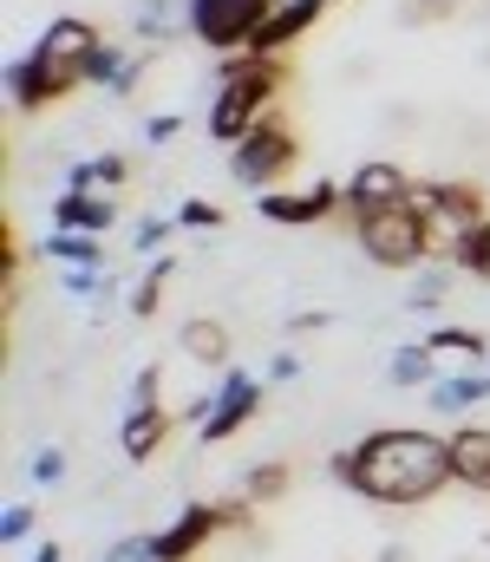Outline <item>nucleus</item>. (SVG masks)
<instances>
[{"instance_id":"nucleus-6","label":"nucleus","mask_w":490,"mask_h":562,"mask_svg":"<svg viewBox=\"0 0 490 562\" xmlns=\"http://www.w3.org/2000/svg\"><path fill=\"white\" fill-rule=\"evenodd\" d=\"M295 157H301L295 125H288L282 112H262V119L249 125V138L229 150V177L249 183V190H269V183H282V177L295 170Z\"/></svg>"},{"instance_id":"nucleus-10","label":"nucleus","mask_w":490,"mask_h":562,"mask_svg":"<svg viewBox=\"0 0 490 562\" xmlns=\"http://www.w3.org/2000/svg\"><path fill=\"white\" fill-rule=\"evenodd\" d=\"M216 530H229V524H223V504H190V510H176V524L151 537V543H158V562H190Z\"/></svg>"},{"instance_id":"nucleus-12","label":"nucleus","mask_w":490,"mask_h":562,"mask_svg":"<svg viewBox=\"0 0 490 562\" xmlns=\"http://www.w3.org/2000/svg\"><path fill=\"white\" fill-rule=\"evenodd\" d=\"M118 223V196H99V190H59L53 196V229H92L105 236Z\"/></svg>"},{"instance_id":"nucleus-34","label":"nucleus","mask_w":490,"mask_h":562,"mask_svg":"<svg viewBox=\"0 0 490 562\" xmlns=\"http://www.w3.org/2000/svg\"><path fill=\"white\" fill-rule=\"evenodd\" d=\"M176 132H183V119H151V125H145V138H151V144L176 138Z\"/></svg>"},{"instance_id":"nucleus-28","label":"nucleus","mask_w":490,"mask_h":562,"mask_svg":"<svg viewBox=\"0 0 490 562\" xmlns=\"http://www.w3.org/2000/svg\"><path fill=\"white\" fill-rule=\"evenodd\" d=\"M176 223H183V229H223V210L203 203V196H190V203H176Z\"/></svg>"},{"instance_id":"nucleus-35","label":"nucleus","mask_w":490,"mask_h":562,"mask_svg":"<svg viewBox=\"0 0 490 562\" xmlns=\"http://www.w3.org/2000/svg\"><path fill=\"white\" fill-rule=\"evenodd\" d=\"M301 373V360L295 353H275V367H269V380H295Z\"/></svg>"},{"instance_id":"nucleus-29","label":"nucleus","mask_w":490,"mask_h":562,"mask_svg":"<svg viewBox=\"0 0 490 562\" xmlns=\"http://www.w3.org/2000/svg\"><path fill=\"white\" fill-rule=\"evenodd\" d=\"M105 562H158V543H151V537H118V543L105 550Z\"/></svg>"},{"instance_id":"nucleus-25","label":"nucleus","mask_w":490,"mask_h":562,"mask_svg":"<svg viewBox=\"0 0 490 562\" xmlns=\"http://www.w3.org/2000/svg\"><path fill=\"white\" fill-rule=\"evenodd\" d=\"M452 262H458V269H471L478 281H490V216H485V229H478V236H465V243H458V256H452Z\"/></svg>"},{"instance_id":"nucleus-21","label":"nucleus","mask_w":490,"mask_h":562,"mask_svg":"<svg viewBox=\"0 0 490 562\" xmlns=\"http://www.w3.org/2000/svg\"><path fill=\"white\" fill-rule=\"evenodd\" d=\"M432 367H438L432 347H399V353L386 360V380H392V386H432Z\"/></svg>"},{"instance_id":"nucleus-4","label":"nucleus","mask_w":490,"mask_h":562,"mask_svg":"<svg viewBox=\"0 0 490 562\" xmlns=\"http://www.w3.org/2000/svg\"><path fill=\"white\" fill-rule=\"evenodd\" d=\"M353 236H360V249H366L379 269H406V276H419V269L438 256V249H432V229H425V216H419L412 203H392V210L360 216Z\"/></svg>"},{"instance_id":"nucleus-31","label":"nucleus","mask_w":490,"mask_h":562,"mask_svg":"<svg viewBox=\"0 0 490 562\" xmlns=\"http://www.w3.org/2000/svg\"><path fill=\"white\" fill-rule=\"evenodd\" d=\"M158 386H163V373L158 367H145V373L132 380V406H158Z\"/></svg>"},{"instance_id":"nucleus-36","label":"nucleus","mask_w":490,"mask_h":562,"mask_svg":"<svg viewBox=\"0 0 490 562\" xmlns=\"http://www.w3.org/2000/svg\"><path fill=\"white\" fill-rule=\"evenodd\" d=\"M26 562H66V550H59L53 537H39V543H33V557H26Z\"/></svg>"},{"instance_id":"nucleus-20","label":"nucleus","mask_w":490,"mask_h":562,"mask_svg":"<svg viewBox=\"0 0 490 562\" xmlns=\"http://www.w3.org/2000/svg\"><path fill=\"white\" fill-rule=\"evenodd\" d=\"M438 360H458V367H471V360H485V334L478 327H438L432 340H425Z\"/></svg>"},{"instance_id":"nucleus-18","label":"nucleus","mask_w":490,"mask_h":562,"mask_svg":"<svg viewBox=\"0 0 490 562\" xmlns=\"http://www.w3.org/2000/svg\"><path fill=\"white\" fill-rule=\"evenodd\" d=\"M490 400V373H458V380H432V413H445V419H458L465 406H478Z\"/></svg>"},{"instance_id":"nucleus-3","label":"nucleus","mask_w":490,"mask_h":562,"mask_svg":"<svg viewBox=\"0 0 490 562\" xmlns=\"http://www.w3.org/2000/svg\"><path fill=\"white\" fill-rule=\"evenodd\" d=\"M288 86V59L282 53H229L223 59V92L209 105V138L242 144L249 125L269 112V99Z\"/></svg>"},{"instance_id":"nucleus-30","label":"nucleus","mask_w":490,"mask_h":562,"mask_svg":"<svg viewBox=\"0 0 490 562\" xmlns=\"http://www.w3.org/2000/svg\"><path fill=\"white\" fill-rule=\"evenodd\" d=\"M0 537H7V543H26V537H33V504H7Z\"/></svg>"},{"instance_id":"nucleus-23","label":"nucleus","mask_w":490,"mask_h":562,"mask_svg":"<svg viewBox=\"0 0 490 562\" xmlns=\"http://www.w3.org/2000/svg\"><path fill=\"white\" fill-rule=\"evenodd\" d=\"M125 72H132V53H125L118 40H105V46L92 53V66H86V79H92V86H118Z\"/></svg>"},{"instance_id":"nucleus-17","label":"nucleus","mask_w":490,"mask_h":562,"mask_svg":"<svg viewBox=\"0 0 490 562\" xmlns=\"http://www.w3.org/2000/svg\"><path fill=\"white\" fill-rule=\"evenodd\" d=\"M132 183V164L118 157V150H105V157H79L72 170H66V190H125Z\"/></svg>"},{"instance_id":"nucleus-32","label":"nucleus","mask_w":490,"mask_h":562,"mask_svg":"<svg viewBox=\"0 0 490 562\" xmlns=\"http://www.w3.org/2000/svg\"><path fill=\"white\" fill-rule=\"evenodd\" d=\"M163 236H170V223H158V216H151V223H138V236H132V243L151 256V249H163Z\"/></svg>"},{"instance_id":"nucleus-37","label":"nucleus","mask_w":490,"mask_h":562,"mask_svg":"<svg viewBox=\"0 0 490 562\" xmlns=\"http://www.w3.org/2000/svg\"><path fill=\"white\" fill-rule=\"evenodd\" d=\"M379 562H406V550H386V557H379Z\"/></svg>"},{"instance_id":"nucleus-2","label":"nucleus","mask_w":490,"mask_h":562,"mask_svg":"<svg viewBox=\"0 0 490 562\" xmlns=\"http://www.w3.org/2000/svg\"><path fill=\"white\" fill-rule=\"evenodd\" d=\"M99 46H105V33H99L92 20L59 13V20L39 33V46H33L26 59H13V66H7L13 112H39V105H53V99L79 92V86H86V66H92V53H99Z\"/></svg>"},{"instance_id":"nucleus-9","label":"nucleus","mask_w":490,"mask_h":562,"mask_svg":"<svg viewBox=\"0 0 490 562\" xmlns=\"http://www.w3.org/2000/svg\"><path fill=\"white\" fill-rule=\"evenodd\" d=\"M255 406H262V380H255V373H223V386H216V413L203 419V445L236 438L242 425L255 419Z\"/></svg>"},{"instance_id":"nucleus-14","label":"nucleus","mask_w":490,"mask_h":562,"mask_svg":"<svg viewBox=\"0 0 490 562\" xmlns=\"http://www.w3.org/2000/svg\"><path fill=\"white\" fill-rule=\"evenodd\" d=\"M321 7H327V0H282V7H275V20L255 33V46H249V53H288V46L321 20Z\"/></svg>"},{"instance_id":"nucleus-19","label":"nucleus","mask_w":490,"mask_h":562,"mask_svg":"<svg viewBox=\"0 0 490 562\" xmlns=\"http://www.w3.org/2000/svg\"><path fill=\"white\" fill-rule=\"evenodd\" d=\"M176 340H183V353L203 360V367H223V360H229V327H223V321H203V314H196V321H183Z\"/></svg>"},{"instance_id":"nucleus-7","label":"nucleus","mask_w":490,"mask_h":562,"mask_svg":"<svg viewBox=\"0 0 490 562\" xmlns=\"http://www.w3.org/2000/svg\"><path fill=\"white\" fill-rule=\"evenodd\" d=\"M269 20H275V0H190V33L223 59L249 53Z\"/></svg>"},{"instance_id":"nucleus-33","label":"nucleus","mask_w":490,"mask_h":562,"mask_svg":"<svg viewBox=\"0 0 490 562\" xmlns=\"http://www.w3.org/2000/svg\"><path fill=\"white\" fill-rule=\"evenodd\" d=\"M458 0H406V20H438V13H452Z\"/></svg>"},{"instance_id":"nucleus-1","label":"nucleus","mask_w":490,"mask_h":562,"mask_svg":"<svg viewBox=\"0 0 490 562\" xmlns=\"http://www.w3.org/2000/svg\"><path fill=\"white\" fill-rule=\"evenodd\" d=\"M327 471L373 504H425L452 484V438L419 431V425H392V431H373L353 451H340Z\"/></svg>"},{"instance_id":"nucleus-16","label":"nucleus","mask_w":490,"mask_h":562,"mask_svg":"<svg viewBox=\"0 0 490 562\" xmlns=\"http://www.w3.org/2000/svg\"><path fill=\"white\" fill-rule=\"evenodd\" d=\"M39 256L59 262V269H105V249H99L92 229H53V236L39 243Z\"/></svg>"},{"instance_id":"nucleus-26","label":"nucleus","mask_w":490,"mask_h":562,"mask_svg":"<svg viewBox=\"0 0 490 562\" xmlns=\"http://www.w3.org/2000/svg\"><path fill=\"white\" fill-rule=\"evenodd\" d=\"M163 281H170V262H151V276L138 281V288H132V314H145V321H151V314H158V294H163Z\"/></svg>"},{"instance_id":"nucleus-13","label":"nucleus","mask_w":490,"mask_h":562,"mask_svg":"<svg viewBox=\"0 0 490 562\" xmlns=\"http://www.w3.org/2000/svg\"><path fill=\"white\" fill-rule=\"evenodd\" d=\"M452 477L465 491H485L490 497V431L485 425H458L452 431Z\"/></svg>"},{"instance_id":"nucleus-5","label":"nucleus","mask_w":490,"mask_h":562,"mask_svg":"<svg viewBox=\"0 0 490 562\" xmlns=\"http://www.w3.org/2000/svg\"><path fill=\"white\" fill-rule=\"evenodd\" d=\"M412 210L425 216L438 256H458V243L485 229V190L478 183H412Z\"/></svg>"},{"instance_id":"nucleus-27","label":"nucleus","mask_w":490,"mask_h":562,"mask_svg":"<svg viewBox=\"0 0 490 562\" xmlns=\"http://www.w3.org/2000/svg\"><path fill=\"white\" fill-rule=\"evenodd\" d=\"M26 471H33V484H39V491H46V484H59V477H66V451H59V445H39V451H33V464H26Z\"/></svg>"},{"instance_id":"nucleus-22","label":"nucleus","mask_w":490,"mask_h":562,"mask_svg":"<svg viewBox=\"0 0 490 562\" xmlns=\"http://www.w3.org/2000/svg\"><path fill=\"white\" fill-rule=\"evenodd\" d=\"M282 491H288V464H282V458H275V464H255V471L242 477V497H249V504H275Z\"/></svg>"},{"instance_id":"nucleus-11","label":"nucleus","mask_w":490,"mask_h":562,"mask_svg":"<svg viewBox=\"0 0 490 562\" xmlns=\"http://www.w3.org/2000/svg\"><path fill=\"white\" fill-rule=\"evenodd\" d=\"M333 210H346V190H340V183H308V190L262 196V216H269V223H327Z\"/></svg>"},{"instance_id":"nucleus-8","label":"nucleus","mask_w":490,"mask_h":562,"mask_svg":"<svg viewBox=\"0 0 490 562\" xmlns=\"http://www.w3.org/2000/svg\"><path fill=\"white\" fill-rule=\"evenodd\" d=\"M346 216L360 223V216H373V210H392V203H412V183H406V170L399 164H386V157H373V164H360L346 183Z\"/></svg>"},{"instance_id":"nucleus-24","label":"nucleus","mask_w":490,"mask_h":562,"mask_svg":"<svg viewBox=\"0 0 490 562\" xmlns=\"http://www.w3.org/2000/svg\"><path fill=\"white\" fill-rule=\"evenodd\" d=\"M445 288H452V269H445V262H438V269H419V281L406 288V307H438Z\"/></svg>"},{"instance_id":"nucleus-15","label":"nucleus","mask_w":490,"mask_h":562,"mask_svg":"<svg viewBox=\"0 0 490 562\" xmlns=\"http://www.w3.org/2000/svg\"><path fill=\"white\" fill-rule=\"evenodd\" d=\"M163 438H170V413H163V406H132L125 425H118V445H125V458H132V464L158 458Z\"/></svg>"}]
</instances>
